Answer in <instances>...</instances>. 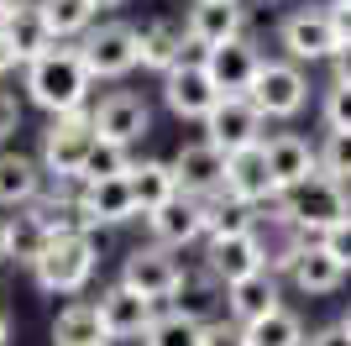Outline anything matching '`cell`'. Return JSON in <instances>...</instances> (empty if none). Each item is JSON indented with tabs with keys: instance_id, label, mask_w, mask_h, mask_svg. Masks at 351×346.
<instances>
[{
	"instance_id": "5",
	"label": "cell",
	"mask_w": 351,
	"mask_h": 346,
	"mask_svg": "<svg viewBox=\"0 0 351 346\" xmlns=\"http://www.w3.org/2000/svg\"><path fill=\"white\" fill-rule=\"evenodd\" d=\"M100 142L95 137V121L89 111H73V115H47L43 137H37V163H43L47 184H63V178H79L84 173L89 147Z\"/></svg>"
},
{
	"instance_id": "2",
	"label": "cell",
	"mask_w": 351,
	"mask_h": 346,
	"mask_svg": "<svg viewBox=\"0 0 351 346\" xmlns=\"http://www.w3.org/2000/svg\"><path fill=\"white\" fill-rule=\"evenodd\" d=\"M351 216V189L336 184V178H325V173H315L309 184L289 189V194H278V200L263 210V226L267 231H299V236H325V231L336 226V220Z\"/></svg>"
},
{
	"instance_id": "21",
	"label": "cell",
	"mask_w": 351,
	"mask_h": 346,
	"mask_svg": "<svg viewBox=\"0 0 351 346\" xmlns=\"http://www.w3.org/2000/svg\"><path fill=\"white\" fill-rule=\"evenodd\" d=\"M220 194L236 200V205H247V210H257V216L278 200V184H273V173H267L263 147H247V152H231V158H226V189H220Z\"/></svg>"
},
{
	"instance_id": "46",
	"label": "cell",
	"mask_w": 351,
	"mask_h": 346,
	"mask_svg": "<svg viewBox=\"0 0 351 346\" xmlns=\"http://www.w3.org/2000/svg\"><path fill=\"white\" fill-rule=\"evenodd\" d=\"M11 11H16V0H0V21H5Z\"/></svg>"
},
{
	"instance_id": "33",
	"label": "cell",
	"mask_w": 351,
	"mask_h": 346,
	"mask_svg": "<svg viewBox=\"0 0 351 346\" xmlns=\"http://www.w3.org/2000/svg\"><path fill=\"white\" fill-rule=\"evenodd\" d=\"M315 152H320V173L325 178H336V184L351 189V131H320Z\"/></svg>"
},
{
	"instance_id": "9",
	"label": "cell",
	"mask_w": 351,
	"mask_h": 346,
	"mask_svg": "<svg viewBox=\"0 0 351 346\" xmlns=\"http://www.w3.org/2000/svg\"><path fill=\"white\" fill-rule=\"evenodd\" d=\"M199 137L215 142L220 152L231 158V152H247V147L267 142V115L252 105V95H220L215 111L199 121Z\"/></svg>"
},
{
	"instance_id": "1",
	"label": "cell",
	"mask_w": 351,
	"mask_h": 346,
	"mask_svg": "<svg viewBox=\"0 0 351 346\" xmlns=\"http://www.w3.org/2000/svg\"><path fill=\"white\" fill-rule=\"evenodd\" d=\"M21 100L43 115H73V111H89L95 100V79H89L84 58L73 43H53L37 63L21 69Z\"/></svg>"
},
{
	"instance_id": "28",
	"label": "cell",
	"mask_w": 351,
	"mask_h": 346,
	"mask_svg": "<svg viewBox=\"0 0 351 346\" xmlns=\"http://www.w3.org/2000/svg\"><path fill=\"white\" fill-rule=\"evenodd\" d=\"M47 246H53V231L43 226V216L32 205L5 216V268H27L32 273V262L43 257Z\"/></svg>"
},
{
	"instance_id": "36",
	"label": "cell",
	"mask_w": 351,
	"mask_h": 346,
	"mask_svg": "<svg viewBox=\"0 0 351 346\" xmlns=\"http://www.w3.org/2000/svg\"><path fill=\"white\" fill-rule=\"evenodd\" d=\"M21 131H27V100H21V89L0 84V147H16Z\"/></svg>"
},
{
	"instance_id": "31",
	"label": "cell",
	"mask_w": 351,
	"mask_h": 346,
	"mask_svg": "<svg viewBox=\"0 0 351 346\" xmlns=\"http://www.w3.org/2000/svg\"><path fill=\"white\" fill-rule=\"evenodd\" d=\"M37 11H43L47 32H53V43H79V37L100 21V11H95L89 0H37Z\"/></svg>"
},
{
	"instance_id": "20",
	"label": "cell",
	"mask_w": 351,
	"mask_h": 346,
	"mask_svg": "<svg viewBox=\"0 0 351 346\" xmlns=\"http://www.w3.org/2000/svg\"><path fill=\"white\" fill-rule=\"evenodd\" d=\"M173 173H178V194H194V200H215L226 189V152L205 137H194L173 152Z\"/></svg>"
},
{
	"instance_id": "14",
	"label": "cell",
	"mask_w": 351,
	"mask_h": 346,
	"mask_svg": "<svg viewBox=\"0 0 351 346\" xmlns=\"http://www.w3.org/2000/svg\"><path fill=\"white\" fill-rule=\"evenodd\" d=\"M184 32H189V43L199 53L220 43H236V37H247L252 32V11L247 0H189L184 5Z\"/></svg>"
},
{
	"instance_id": "41",
	"label": "cell",
	"mask_w": 351,
	"mask_h": 346,
	"mask_svg": "<svg viewBox=\"0 0 351 346\" xmlns=\"http://www.w3.org/2000/svg\"><path fill=\"white\" fill-rule=\"evenodd\" d=\"M330 79H336V84H351V43L336 47V58H330Z\"/></svg>"
},
{
	"instance_id": "12",
	"label": "cell",
	"mask_w": 351,
	"mask_h": 346,
	"mask_svg": "<svg viewBox=\"0 0 351 346\" xmlns=\"http://www.w3.org/2000/svg\"><path fill=\"white\" fill-rule=\"evenodd\" d=\"M142 226H147V242L168 246V252H194V246H205V231H210V200L173 194L152 216H142Z\"/></svg>"
},
{
	"instance_id": "49",
	"label": "cell",
	"mask_w": 351,
	"mask_h": 346,
	"mask_svg": "<svg viewBox=\"0 0 351 346\" xmlns=\"http://www.w3.org/2000/svg\"><path fill=\"white\" fill-rule=\"evenodd\" d=\"M247 11H252V0H247Z\"/></svg>"
},
{
	"instance_id": "10",
	"label": "cell",
	"mask_w": 351,
	"mask_h": 346,
	"mask_svg": "<svg viewBox=\"0 0 351 346\" xmlns=\"http://www.w3.org/2000/svg\"><path fill=\"white\" fill-rule=\"evenodd\" d=\"M247 95H252V105L267 115V126H273V121H293V115H304V105H309V69H299L289 58H267Z\"/></svg>"
},
{
	"instance_id": "39",
	"label": "cell",
	"mask_w": 351,
	"mask_h": 346,
	"mask_svg": "<svg viewBox=\"0 0 351 346\" xmlns=\"http://www.w3.org/2000/svg\"><path fill=\"white\" fill-rule=\"evenodd\" d=\"M309 346H351V336H346V325H320V331H309Z\"/></svg>"
},
{
	"instance_id": "27",
	"label": "cell",
	"mask_w": 351,
	"mask_h": 346,
	"mask_svg": "<svg viewBox=\"0 0 351 346\" xmlns=\"http://www.w3.org/2000/svg\"><path fill=\"white\" fill-rule=\"evenodd\" d=\"M126 184H132V200H136V216H152L158 205H168L178 194V173L173 158H136L126 168Z\"/></svg>"
},
{
	"instance_id": "19",
	"label": "cell",
	"mask_w": 351,
	"mask_h": 346,
	"mask_svg": "<svg viewBox=\"0 0 351 346\" xmlns=\"http://www.w3.org/2000/svg\"><path fill=\"white\" fill-rule=\"evenodd\" d=\"M263 158H267V173H273L278 194L309 184V178L320 173V152H315V142H309L304 131H267Z\"/></svg>"
},
{
	"instance_id": "32",
	"label": "cell",
	"mask_w": 351,
	"mask_h": 346,
	"mask_svg": "<svg viewBox=\"0 0 351 346\" xmlns=\"http://www.w3.org/2000/svg\"><path fill=\"white\" fill-rule=\"evenodd\" d=\"M136 346H205V325L189 320L184 310H173V304H162L158 320L147 325V336Z\"/></svg>"
},
{
	"instance_id": "34",
	"label": "cell",
	"mask_w": 351,
	"mask_h": 346,
	"mask_svg": "<svg viewBox=\"0 0 351 346\" xmlns=\"http://www.w3.org/2000/svg\"><path fill=\"white\" fill-rule=\"evenodd\" d=\"M132 163H136L132 147L95 142V147H89V158H84V173H79V178H89V184H95V178H126V168H132Z\"/></svg>"
},
{
	"instance_id": "29",
	"label": "cell",
	"mask_w": 351,
	"mask_h": 346,
	"mask_svg": "<svg viewBox=\"0 0 351 346\" xmlns=\"http://www.w3.org/2000/svg\"><path fill=\"white\" fill-rule=\"evenodd\" d=\"M47 341H53V346H105L110 336H105V325H100L95 299H69L58 315H53Z\"/></svg>"
},
{
	"instance_id": "7",
	"label": "cell",
	"mask_w": 351,
	"mask_h": 346,
	"mask_svg": "<svg viewBox=\"0 0 351 346\" xmlns=\"http://www.w3.org/2000/svg\"><path fill=\"white\" fill-rule=\"evenodd\" d=\"M89 121H95V137L100 142H116V147H142V137L152 131V105H147V95H136V89H121L110 84L105 95H95L89 100Z\"/></svg>"
},
{
	"instance_id": "6",
	"label": "cell",
	"mask_w": 351,
	"mask_h": 346,
	"mask_svg": "<svg viewBox=\"0 0 351 346\" xmlns=\"http://www.w3.org/2000/svg\"><path fill=\"white\" fill-rule=\"evenodd\" d=\"M341 47V32L330 21L325 5H293L278 21V58L299 63V69H315V63H330Z\"/></svg>"
},
{
	"instance_id": "40",
	"label": "cell",
	"mask_w": 351,
	"mask_h": 346,
	"mask_svg": "<svg viewBox=\"0 0 351 346\" xmlns=\"http://www.w3.org/2000/svg\"><path fill=\"white\" fill-rule=\"evenodd\" d=\"M325 11H330V21H336L341 43H351V0H325Z\"/></svg>"
},
{
	"instance_id": "24",
	"label": "cell",
	"mask_w": 351,
	"mask_h": 346,
	"mask_svg": "<svg viewBox=\"0 0 351 346\" xmlns=\"http://www.w3.org/2000/svg\"><path fill=\"white\" fill-rule=\"evenodd\" d=\"M47 189V173L37 163V152H21V147H0V210H27L37 194Z\"/></svg>"
},
{
	"instance_id": "45",
	"label": "cell",
	"mask_w": 351,
	"mask_h": 346,
	"mask_svg": "<svg viewBox=\"0 0 351 346\" xmlns=\"http://www.w3.org/2000/svg\"><path fill=\"white\" fill-rule=\"evenodd\" d=\"M0 268H5V210H0Z\"/></svg>"
},
{
	"instance_id": "47",
	"label": "cell",
	"mask_w": 351,
	"mask_h": 346,
	"mask_svg": "<svg viewBox=\"0 0 351 346\" xmlns=\"http://www.w3.org/2000/svg\"><path fill=\"white\" fill-rule=\"evenodd\" d=\"M341 325H346V336H351V310H346V315H341Z\"/></svg>"
},
{
	"instance_id": "42",
	"label": "cell",
	"mask_w": 351,
	"mask_h": 346,
	"mask_svg": "<svg viewBox=\"0 0 351 346\" xmlns=\"http://www.w3.org/2000/svg\"><path fill=\"white\" fill-rule=\"evenodd\" d=\"M11 73H16V53H11V47H5V37H0V84H5Z\"/></svg>"
},
{
	"instance_id": "23",
	"label": "cell",
	"mask_w": 351,
	"mask_h": 346,
	"mask_svg": "<svg viewBox=\"0 0 351 346\" xmlns=\"http://www.w3.org/2000/svg\"><path fill=\"white\" fill-rule=\"evenodd\" d=\"M283 284H289L299 299H330V294H341V288L351 284V273L330 257V252H325L320 242H309L304 252H299V262L289 268V278H283Z\"/></svg>"
},
{
	"instance_id": "35",
	"label": "cell",
	"mask_w": 351,
	"mask_h": 346,
	"mask_svg": "<svg viewBox=\"0 0 351 346\" xmlns=\"http://www.w3.org/2000/svg\"><path fill=\"white\" fill-rule=\"evenodd\" d=\"M320 126L325 131H351V84H325L320 95Z\"/></svg>"
},
{
	"instance_id": "26",
	"label": "cell",
	"mask_w": 351,
	"mask_h": 346,
	"mask_svg": "<svg viewBox=\"0 0 351 346\" xmlns=\"http://www.w3.org/2000/svg\"><path fill=\"white\" fill-rule=\"evenodd\" d=\"M0 37H5V47L16 53V69L37 63V58L53 47V32H47L43 11H37V0H16V11L0 21Z\"/></svg>"
},
{
	"instance_id": "3",
	"label": "cell",
	"mask_w": 351,
	"mask_h": 346,
	"mask_svg": "<svg viewBox=\"0 0 351 346\" xmlns=\"http://www.w3.org/2000/svg\"><path fill=\"white\" fill-rule=\"evenodd\" d=\"M100 278V236L89 231H69L32 262V284L47 299H79L89 284Z\"/></svg>"
},
{
	"instance_id": "8",
	"label": "cell",
	"mask_w": 351,
	"mask_h": 346,
	"mask_svg": "<svg viewBox=\"0 0 351 346\" xmlns=\"http://www.w3.org/2000/svg\"><path fill=\"white\" fill-rule=\"evenodd\" d=\"M73 216H79V231H89V236H105V231H116V226L142 220L126 178H95V184L79 178L73 184Z\"/></svg>"
},
{
	"instance_id": "43",
	"label": "cell",
	"mask_w": 351,
	"mask_h": 346,
	"mask_svg": "<svg viewBox=\"0 0 351 346\" xmlns=\"http://www.w3.org/2000/svg\"><path fill=\"white\" fill-rule=\"evenodd\" d=\"M0 346H11V315H5V304H0Z\"/></svg>"
},
{
	"instance_id": "17",
	"label": "cell",
	"mask_w": 351,
	"mask_h": 346,
	"mask_svg": "<svg viewBox=\"0 0 351 346\" xmlns=\"http://www.w3.org/2000/svg\"><path fill=\"white\" fill-rule=\"evenodd\" d=\"M199 262H205L220 284L263 273L267 268V231L257 226V231H241V236H210V242L199 246Z\"/></svg>"
},
{
	"instance_id": "37",
	"label": "cell",
	"mask_w": 351,
	"mask_h": 346,
	"mask_svg": "<svg viewBox=\"0 0 351 346\" xmlns=\"http://www.w3.org/2000/svg\"><path fill=\"white\" fill-rule=\"evenodd\" d=\"M315 242H320L325 252H330V257H336L341 268L351 273V216H346V220H336V226L325 231V236H315Z\"/></svg>"
},
{
	"instance_id": "38",
	"label": "cell",
	"mask_w": 351,
	"mask_h": 346,
	"mask_svg": "<svg viewBox=\"0 0 351 346\" xmlns=\"http://www.w3.org/2000/svg\"><path fill=\"white\" fill-rule=\"evenodd\" d=\"M205 346H247V331L236 320H215V325H205Z\"/></svg>"
},
{
	"instance_id": "13",
	"label": "cell",
	"mask_w": 351,
	"mask_h": 346,
	"mask_svg": "<svg viewBox=\"0 0 351 346\" xmlns=\"http://www.w3.org/2000/svg\"><path fill=\"white\" fill-rule=\"evenodd\" d=\"M158 100H162V111H168V115H178V121L199 126V121L215 111L220 89H215V79L205 73V63H199V58H189V63H178V69H168V73L158 79Z\"/></svg>"
},
{
	"instance_id": "4",
	"label": "cell",
	"mask_w": 351,
	"mask_h": 346,
	"mask_svg": "<svg viewBox=\"0 0 351 346\" xmlns=\"http://www.w3.org/2000/svg\"><path fill=\"white\" fill-rule=\"evenodd\" d=\"M79 58H84V69L95 84H126L142 63H136V21H121V16H110V21H95V27L79 37Z\"/></svg>"
},
{
	"instance_id": "25",
	"label": "cell",
	"mask_w": 351,
	"mask_h": 346,
	"mask_svg": "<svg viewBox=\"0 0 351 346\" xmlns=\"http://www.w3.org/2000/svg\"><path fill=\"white\" fill-rule=\"evenodd\" d=\"M278 304H283V278L273 273V268L226 284V320H236V325H252V320H263L267 310H278Z\"/></svg>"
},
{
	"instance_id": "30",
	"label": "cell",
	"mask_w": 351,
	"mask_h": 346,
	"mask_svg": "<svg viewBox=\"0 0 351 346\" xmlns=\"http://www.w3.org/2000/svg\"><path fill=\"white\" fill-rule=\"evenodd\" d=\"M241 331H247V346H309V325H304V315H299L293 304L267 310L263 320H252Z\"/></svg>"
},
{
	"instance_id": "18",
	"label": "cell",
	"mask_w": 351,
	"mask_h": 346,
	"mask_svg": "<svg viewBox=\"0 0 351 346\" xmlns=\"http://www.w3.org/2000/svg\"><path fill=\"white\" fill-rule=\"evenodd\" d=\"M199 63H205V73L215 79V89H220V95H247V89H252V79L263 73L267 53H263V43H257V37L247 32V37H236V43L210 47V53L199 58Z\"/></svg>"
},
{
	"instance_id": "44",
	"label": "cell",
	"mask_w": 351,
	"mask_h": 346,
	"mask_svg": "<svg viewBox=\"0 0 351 346\" xmlns=\"http://www.w3.org/2000/svg\"><path fill=\"white\" fill-rule=\"evenodd\" d=\"M89 5H95V11H121L126 0H89Z\"/></svg>"
},
{
	"instance_id": "48",
	"label": "cell",
	"mask_w": 351,
	"mask_h": 346,
	"mask_svg": "<svg viewBox=\"0 0 351 346\" xmlns=\"http://www.w3.org/2000/svg\"><path fill=\"white\" fill-rule=\"evenodd\" d=\"M105 346H121V341H105Z\"/></svg>"
},
{
	"instance_id": "22",
	"label": "cell",
	"mask_w": 351,
	"mask_h": 346,
	"mask_svg": "<svg viewBox=\"0 0 351 346\" xmlns=\"http://www.w3.org/2000/svg\"><path fill=\"white\" fill-rule=\"evenodd\" d=\"M168 304L184 310L189 320H199V325H215V320H226V284L194 257L189 268H184V278H178V288H173V299H168Z\"/></svg>"
},
{
	"instance_id": "11",
	"label": "cell",
	"mask_w": 351,
	"mask_h": 346,
	"mask_svg": "<svg viewBox=\"0 0 351 346\" xmlns=\"http://www.w3.org/2000/svg\"><path fill=\"white\" fill-rule=\"evenodd\" d=\"M184 252H168V246H158V242H136L126 257H121V284L126 288H136V294H147V299H158V304H168L173 299V288H178V278H184Z\"/></svg>"
},
{
	"instance_id": "16",
	"label": "cell",
	"mask_w": 351,
	"mask_h": 346,
	"mask_svg": "<svg viewBox=\"0 0 351 346\" xmlns=\"http://www.w3.org/2000/svg\"><path fill=\"white\" fill-rule=\"evenodd\" d=\"M189 58H205V53L189 43L184 21H168V16H147V21H136V63H142L147 73H158V79H162L168 69L189 63Z\"/></svg>"
},
{
	"instance_id": "15",
	"label": "cell",
	"mask_w": 351,
	"mask_h": 346,
	"mask_svg": "<svg viewBox=\"0 0 351 346\" xmlns=\"http://www.w3.org/2000/svg\"><path fill=\"white\" fill-rule=\"evenodd\" d=\"M95 310H100L105 336L126 346V341H142V336H147V325L158 320L162 304L147 299V294H136V288H126V284L116 278V284H105L100 294H95Z\"/></svg>"
}]
</instances>
